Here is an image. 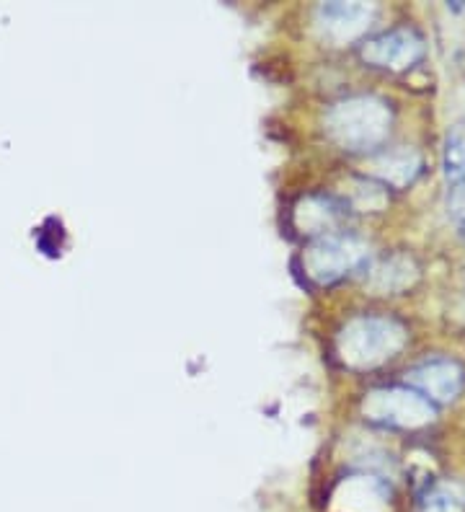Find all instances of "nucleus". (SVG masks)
<instances>
[{
    "label": "nucleus",
    "instance_id": "f257e3e1",
    "mask_svg": "<svg viewBox=\"0 0 465 512\" xmlns=\"http://www.w3.org/2000/svg\"><path fill=\"white\" fill-rule=\"evenodd\" d=\"M409 331L391 316H357L339 331L336 352L349 368H375L403 350Z\"/></svg>",
    "mask_w": 465,
    "mask_h": 512
},
{
    "label": "nucleus",
    "instance_id": "f03ea898",
    "mask_svg": "<svg viewBox=\"0 0 465 512\" xmlns=\"http://www.w3.org/2000/svg\"><path fill=\"white\" fill-rule=\"evenodd\" d=\"M326 130L341 148L372 150L388 138L391 109L378 96H352L331 107Z\"/></svg>",
    "mask_w": 465,
    "mask_h": 512
},
{
    "label": "nucleus",
    "instance_id": "7ed1b4c3",
    "mask_svg": "<svg viewBox=\"0 0 465 512\" xmlns=\"http://www.w3.org/2000/svg\"><path fill=\"white\" fill-rule=\"evenodd\" d=\"M370 262V249L362 238L349 233H326L303 256L305 275L316 285H334Z\"/></svg>",
    "mask_w": 465,
    "mask_h": 512
},
{
    "label": "nucleus",
    "instance_id": "20e7f679",
    "mask_svg": "<svg viewBox=\"0 0 465 512\" xmlns=\"http://www.w3.org/2000/svg\"><path fill=\"white\" fill-rule=\"evenodd\" d=\"M362 412L375 425L396 430H419L434 419V406L409 386L375 388L367 394Z\"/></svg>",
    "mask_w": 465,
    "mask_h": 512
},
{
    "label": "nucleus",
    "instance_id": "39448f33",
    "mask_svg": "<svg viewBox=\"0 0 465 512\" xmlns=\"http://www.w3.org/2000/svg\"><path fill=\"white\" fill-rule=\"evenodd\" d=\"M406 386L432 406L450 404L465 388V368L453 357H432L406 373Z\"/></svg>",
    "mask_w": 465,
    "mask_h": 512
},
{
    "label": "nucleus",
    "instance_id": "423d86ee",
    "mask_svg": "<svg viewBox=\"0 0 465 512\" xmlns=\"http://www.w3.org/2000/svg\"><path fill=\"white\" fill-rule=\"evenodd\" d=\"M360 57L372 68L401 73V70L414 68L422 60L424 39L414 29H391V32L367 39L362 44Z\"/></svg>",
    "mask_w": 465,
    "mask_h": 512
},
{
    "label": "nucleus",
    "instance_id": "0eeeda50",
    "mask_svg": "<svg viewBox=\"0 0 465 512\" xmlns=\"http://www.w3.org/2000/svg\"><path fill=\"white\" fill-rule=\"evenodd\" d=\"M318 19H321V26L326 29V34L339 42L344 39H354L357 34H362L370 26L372 19V6H365V3H323L318 8Z\"/></svg>",
    "mask_w": 465,
    "mask_h": 512
},
{
    "label": "nucleus",
    "instance_id": "6e6552de",
    "mask_svg": "<svg viewBox=\"0 0 465 512\" xmlns=\"http://www.w3.org/2000/svg\"><path fill=\"white\" fill-rule=\"evenodd\" d=\"M422 169V158L416 150L398 148L388 150V153H380L375 161H372V174L378 176L383 184H391V187H403V184L414 182V176Z\"/></svg>",
    "mask_w": 465,
    "mask_h": 512
},
{
    "label": "nucleus",
    "instance_id": "1a4fd4ad",
    "mask_svg": "<svg viewBox=\"0 0 465 512\" xmlns=\"http://www.w3.org/2000/svg\"><path fill=\"white\" fill-rule=\"evenodd\" d=\"M416 512H465V497L453 484H432L419 494Z\"/></svg>",
    "mask_w": 465,
    "mask_h": 512
},
{
    "label": "nucleus",
    "instance_id": "9d476101",
    "mask_svg": "<svg viewBox=\"0 0 465 512\" xmlns=\"http://www.w3.org/2000/svg\"><path fill=\"white\" fill-rule=\"evenodd\" d=\"M442 171L450 187L465 184V130L453 127L445 138V153H442Z\"/></svg>",
    "mask_w": 465,
    "mask_h": 512
},
{
    "label": "nucleus",
    "instance_id": "9b49d317",
    "mask_svg": "<svg viewBox=\"0 0 465 512\" xmlns=\"http://www.w3.org/2000/svg\"><path fill=\"white\" fill-rule=\"evenodd\" d=\"M372 272H375V288L378 290H396L393 277H398V282L406 288V285H411V280H414L416 275L411 259H403V256H396V259L385 262L383 267L372 269Z\"/></svg>",
    "mask_w": 465,
    "mask_h": 512
}]
</instances>
